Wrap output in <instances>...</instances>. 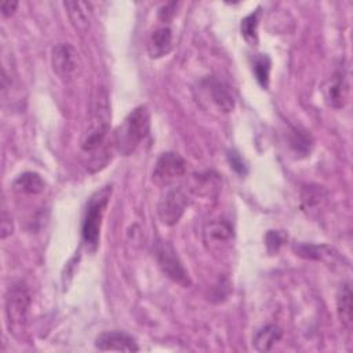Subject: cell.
Masks as SVG:
<instances>
[{
    "label": "cell",
    "instance_id": "cell-1",
    "mask_svg": "<svg viewBox=\"0 0 353 353\" xmlns=\"http://www.w3.org/2000/svg\"><path fill=\"white\" fill-rule=\"evenodd\" d=\"M110 105L105 90H98L91 105L88 125L81 138V149L85 152L97 150L105 141L110 124Z\"/></svg>",
    "mask_w": 353,
    "mask_h": 353
},
{
    "label": "cell",
    "instance_id": "cell-2",
    "mask_svg": "<svg viewBox=\"0 0 353 353\" xmlns=\"http://www.w3.org/2000/svg\"><path fill=\"white\" fill-rule=\"evenodd\" d=\"M150 116L146 106H138L128 113L124 121L116 131V148L117 150L128 156L149 134Z\"/></svg>",
    "mask_w": 353,
    "mask_h": 353
},
{
    "label": "cell",
    "instance_id": "cell-3",
    "mask_svg": "<svg viewBox=\"0 0 353 353\" xmlns=\"http://www.w3.org/2000/svg\"><path fill=\"white\" fill-rule=\"evenodd\" d=\"M110 194H112V186H105L97 190L87 203L85 214L83 218L81 236L87 250L90 251H95L98 247L101 225H102V219H103Z\"/></svg>",
    "mask_w": 353,
    "mask_h": 353
},
{
    "label": "cell",
    "instance_id": "cell-4",
    "mask_svg": "<svg viewBox=\"0 0 353 353\" xmlns=\"http://www.w3.org/2000/svg\"><path fill=\"white\" fill-rule=\"evenodd\" d=\"M30 306V295L26 285L21 281L14 283L10 285L6 294L4 302V312H6V321L10 334L18 335L23 332L28 312Z\"/></svg>",
    "mask_w": 353,
    "mask_h": 353
},
{
    "label": "cell",
    "instance_id": "cell-5",
    "mask_svg": "<svg viewBox=\"0 0 353 353\" xmlns=\"http://www.w3.org/2000/svg\"><path fill=\"white\" fill-rule=\"evenodd\" d=\"M51 65L55 74L65 81L76 79L83 68L77 50L68 43H59L52 48Z\"/></svg>",
    "mask_w": 353,
    "mask_h": 353
},
{
    "label": "cell",
    "instance_id": "cell-6",
    "mask_svg": "<svg viewBox=\"0 0 353 353\" xmlns=\"http://www.w3.org/2000/svg\"><path fill=\"white\" fill-rule=\"evenodd\" d=\"M154 251H156L159 266L164 272V274H167V277H170L172 281L178 284L183 287H189L190 285L189 274L183 268L179 256L176 255V251L174 250V247L168 241H159L156 244Z\"/></svg>",
    "mask_w": 353,
    "mask_h": 353
},
{
    "label": "cell",
    "instance_id": "cell-7",
    "mask_svg": "<svg viewBox=\"0 0 353 353\" xmlns=\"http://www.w3.org/2000/svg\"><path fill=\"white\" fill-rule=\"evenodd\" d=\"M188 193L182 188L168 189L160 199L157 205V214L164 225H175L188 207Z\"/></svg>",
    "mask_w": 353,
    "mask_h": 353
},
{
    "label": "cell",
    "instance_id": "cell-8",
    "mask_svg": "<svg viewBox=\"0 0 353 353\" xmlns=\"http://www.w3.org/2000/svg\"><path fill=\"white\" fill-rule=\"evenodd\" d=\"M186 172V161L174 152L163 153L154 165L153 181L157 185H170Z\"/></svg>",
    "mask_w": 353,
    "mask_h": 353
},
{
    "label": "cell",
    "instance_id": "cell-9",
    "mask_svg": "<svg viewBox=\"0 0 353 353\" xmlns=\"http://www.w3.org/2000/svg\"><path fill=\"white\" fill-rule=\"evenodd\" d=\"M349 92H350L349 77H347L346 70L343 68H341L334 73V76L325 84L324 95H325L327 102L332 108L339 109L347 103Z\"/></svg>",
    "mask_w": 353,
    "mask_h": 353
},
{
    "label": "cell",
    "instance_id": "cell-10",
    "mask_svg": "<svg viewBox=\"0 0 353 353\" xmlns=\"http://www.w3.org/2000/svg\"><path fill=\"white\" fill-rule=\"evenodd\" d=\"M95 346L99 350L137 352L139 347L135 339L124 331H105L95 339Z\"/></svg>",
    "mask_w": 353,
    "mask_h": 353
},
{
    "label": "cell",
    "instance_id": "cell-11",
    "mask_svg": "<svg viewBox=\"0 0 353 353\" xmlns=\"http://www.w3.org/2000/svg\"><path fill=\"white\" fill-rule=\"evenodd\" d=\"M204 88L219 110L228 113L234 108V98L226 83L218 79H207L204 81Z\"/></svg>",
    "mask_w": 353,
    "mask_h": 353
},
{
    "label": "cell",
    "instance_id": "cell-12",
    "mask_svg": "<svg viewBox=\"0 0 353 353\" xmlns=\"http://www.w3.org/2000/svg\"><path fill=\"white\" fill-rule=\"evenodd\" d=\"M172 48V32L168 26L156 29L148 41V51L152 58H161Z\"/></svg>",
    "mask_w": 353,
    "mask_h": 353
},
{
    "label": "cell",
    "instance_id": "cell-13",
    "mask_svg": "<svg viewBox=\"0 0 353 353\" xmlns=\"http://www.w3.org/2000/svg\"><path fill=\"white\" fill-rule=\"evenodd\" d=\"M63 6L73 26L80 32H85L90 26L91 6L83 1H65Z\"/></svg>",
    "mask_w": 353,
    "mask_h": 353
},
{
    "label": "cell",
    "instance_id": "cell-14",
    "mask_svg": "<svg viewBox=\"0 0 353 353\" xmlns=\"http://www.w3.org/2000/svg\"><path fill=\"white\" fill-rule=\"evenodd\" d=\"M281 335L283 332L277 325L269 324L256 331L252 339V345L258 352H269L281 339Z\"/></svg>",
    "mask_w": 353,
    "mask_h": 353
},
{
    "label": "cell",
    "instance_id": "cell-15",
    "mask_svg": "<svg viewBox=\"0 0 353 353\" xmlns=\"http://www.w3.org/2000/svg\"><path fill=\"white\" fill-rule=\"evenodd\" d=\"M352 288L349 284H343L339 288L338 296H336V310H338V316L342 321V324L346 328L352 327L353 323V305H352Z\"/></svg>",
    "mask_w": 353,
    "mask_h": 353
},
{
    "label": "cell",
    "instance_id": "cell-16",
    "mask_svg": "<svg viewBox=\"0 0 353 353\" xmlns=\"http://www.w3.org/2000/svg\"><path fill=\"white\" fill-rule=\"evenodd\" d=\"M14 188L26 194H39L44 192L46 182L36 172H23L14 181Z\"/></svg>",
    "mask_w": 353,
    "mask_h": 353
},
{
    "label": "cell",
    "instance_id": "cell-17",
    "mask_svg": "<svg viewBox=\"0 0 353 353\" xmlns=\"http://www.w3.org/2000/svg\"><path fill=\"white\" fill-rule=\"evenodd\" d=\"M259 8L247 15L241 21V34L251 46H256L258 43V23H259Z\"/></svg>",
    "mask_w": 353,
    "mask_h": 353
},
{
    "label": "cell",
    "instance_id": "cell-18",
    "mask_svg": "<svg viewBox=\"0 0 353 353\" xmlns=\"http://www.w3.org/2000/svg\"><path fill=\"white\" fill-rule=\"evenodd\" d=\"M204 234H205V239L208 241H212V243H221V241H226L230 239L232 236V228L225 223V222H211L205 226L204 229Z\"/></svg>",
    "mask_w": 353,
    "mask_h": 353
},
{
    "label": "cell",
    "instance_id": "cell-19",
    "mask_svg": "<svg viewBox=\"0 0 353 353\" xmlns=\"http://www.w3.org/2000/svg\"><path fill=\"white\" fill-rule=\"evenodd\" d=\"M254 74L258 83L263 87L268 88L269 85V73H270V59L268 55L259 54L254 59Z\"/></svg>",
    "mask_w": 353,
    "mask_h": 353
},
{
    "label": "cell",
    "instance_id": "cell-20",
    "mask_svg": "<svg viewBox=\"0 0 353 353\" xmlns=\"http://www.w3.org/2000/svg\"><path fill=\"white\" fill-rule=\"evenodd\" d=\"M228 159H229L230 167H232L236 172H239L240 175H245V174H247V165H245L243 157H241L236 150L229 152Z\"/></svg>",
    "mask_w": 353,
    "mask_h": 353
},
{
    "label": "cell",
    "instance_id": "cell-21",
    "mask_svg": "<svg viewBox=\"0 0 353 353\" xmlns=\"http://www.w3.org/2000/svg\"><path fill=\"white\" fill-rule=\"evenodd\" d=\"M283 243V237L279 232H274V230H270L268 234H266V244L269 247L270 251H277L279 247Z\"/></svg>",
    "mask_w": 353,
    "mask_h": 353
},
{
    "label": "cell",
    "instance_id": "cell-22",
    "mask_svg": "<svg viewBox=\"0 0 353 353\" xmlns=\"http://www.w3.org/2000/svg\"><path fill=\"white\" fill-rule=\"evenodd\" d=\"M12 233V219L6 210L1 212V239H6Z\"/></svg>",
    "mask_w": 353,
    "mask_h": 353
},
{
    "label": "cell",
    "instance_id": "cell-23",
    "mask_svg": "<svg viewBox=\"0 0 353 353\" xmlns=\"http://www.w3.org/2000/svg\"><path fill=\"white\" fill-rule=\"evenodd\" d=\"M17 6H18L17 1H4V3L1 4V14H3V17L11 15V14L15 11Z\"/></svg>",
    "mask_w": 353,
    "mask_h": 353
}]
</instances>
